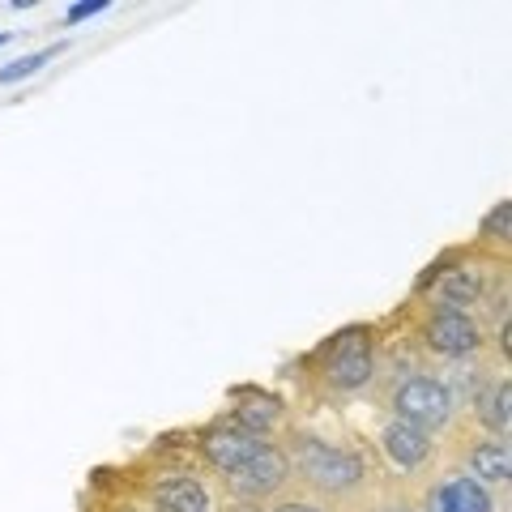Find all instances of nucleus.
I'll list each match as a JSON object with an SVG mask.
<instances>
[{
    "label": "nucleus",
    "instance_id": "1",
    "mask_svg": "<svg viewBox=\"0 0 512 512\" xmlns=\"http://www.w3.org/2000/svg\"><path fill=\"white\" fill-rule=\"evenodd\" d=\"M295 466L320 491H350L363 478V461L355 453H346L338 444H325V440H312V436H303L295 444Z\"/></svg>",
    "mask_w": 512,
    "mask_h": 512
},
{
    "label": "nucleus",
    "instance_id": "2",
    "mask_svg": "<svg viewBox=\"0 0 512 512\" xmlns=\"http://www.w3.org/2000/svg\"><path fill=\"white\" fill-rule=\"evenodd\" d=\"M201 448H205V461H210L222 478H231V474L248 470V466H256V461H265V457L278 453V448L265 444L261 436H248V431L227 427V423H218V427L205 431Z\"/></svg>",
    "mask_w": 512,
    "mask_h": 512
},
{
    "label": "nucleus",
    "instance_id": "3",
    "mask_svg": "<svg viewBox=\"0 0 512 512\" xmlns=\"http://www.w3.org/2000/svg\"><path fill=\"white\" fill-rule=\"evenodd\" d=\"M393 406H397V419L436 431V427L448 423V414H453V393H448L440 380H431V376H410V380H402Z\"/></svg>",
    "mask_w": 512,
    "mask_h": 512
},
{
    "label": "nucleus",
    "instance_id": "4",
    "mask_svg": "<svg viewBox=\"0 0 512 512\" xmlns=\"http://www.w3.org/2000/svg\"><path fill=\"white\" fill-rule=\"evenodd\" d=\"M372 346H367L363 329H346L329 342V363H325V380L333 389H359V384L372 380Z\"/></svg>",
    "mask_w": 512,
    "mask_h": 512
},
{
    "label": "nucleus",
    "instance_id": "5",
    "mask_svg": "<svg viewBox=\"0 0 512 512\" xmlns=\"http://www.w3.org/2000/svg\"><path fill=\"white\" fill-rule=\"evenodd\" d=\"M423 338L440 355H470L478 346V325L470 312H431L423 325Z\"/></svg>",
    "mask_w": 512,
    "mask_h": 512
},
{
    "label": "nucleus",
    "instance_id": "6",
    "mask_svg": "<svg viewBox=\"0 0 512 512\" xmlns=\"http://www.w3.org/2000/svg\"><path fill=\"white\" fill-rule=\"evenodd\" d=\"M380 440H384V453H389V461H393L397 470H423L427 461H431V436H427L423 427L406 423V419L384 423Z\"/></svg>",
    "mask_w": 512,
    "mask_h": 512
},
{
    "label": "nucleus",
    "instance_id": "7",
    "mask_svg": "<svg viewBox=\"0 0 512 512\" xmlns=\"http://www.w3.org/2000/svg\"><path fill=\"white\" fill-rule=\"evenodd\" d=\"M431 512H491V495L474 478L453 474L431 491Z\"/></svg>",
    "mask_w": 512,
    "mask_h": 512
},
{
    "label": "nucleus",
    "instance_id": "8",
    "mask_svg": "<svg viewBox=\"0 0 512 512\" xmlns=\"http://www.w3.org/2000/svg\"><path fill=\"white\" fill-rule=\"evenodd\" d=\"M154 504H158V512H210V495H205L197 478L175 474L154 487Z\"/></svg>",
    "mask_w": 512,
    "mask_h": 512
},
{
    "label": "nucleus",
    "instance_id": "9",
    "mask_svg": "<svg viewBox=\"0 0 512 512\" xmlns=\"http://www.w3.org/2000/svg\"><path fill=\"white\" fill-rule=\"evenodd\" d=\"M427 295L440 303L436 312H466L470 303L483 295V282H478L470 269H453V274H444L440 282H431V291H427Z\"/></svg>",
    "mask_w": 512,
    "mask_h": 512
},
{
    "label": "nucleus",
    "instance_id": "10",
    "mask_svg": "<svg viewBox=\"0 0 512 512\" xmlns=\"http://www.w3.org/2000/svg\"><path fill=\"white\" fill-rule=\"evenodd\" d=\"M470 474L474 483H508L512 478V453L508 440H483L470 448Z\"/></svg>",
    "mask_w": 512,
    "mask_h": 512
},
{
    "label": "nucleus",
    "instance_id": "11",
    "mask_svg": "<svg viewBox=\"0 0 512 512\" xmlns=\"http://www.w3.org/2000/svg\"><path fill=\"white\" fill-rule=\"evenodd\" d=\"M278 419H282V402L274 393H248L235 410V423H239V431H248V436H261V431H269Z\"/></svg>",
    "mask_w": 512,
    "mask_h": 512
},
{
    "label": "nucleus",
    "instance_id": "12",
    "mask_svg": "<svg viewBox=\"0 0 512 512\" xmlns=\"http://www.w3.org/2000/svg\"><path fill=\"white\" fill-rule=\"evenodd\" d=\"M478 414H483V423L491 431H500V440H508V427H512V389H508V380L483 389V397H478Z\"/></svg>",
    "mask_w": 512,
    "mask_h": 512
},
{
    "label": "nucleus",
    "instance_id": "13",
    "mask_svg": "<svg viewBox=\"0 0 512 512\" xmlns=\"http://www.w3.org/2000/svg\"><path fill=\"white\" fill-rule=\"evenodd\" d=\"M60 52V47H47V52H35V56H22V60H13V64H5V69H0V82H22V77H30V73H39L47 60H52Z\"/></svg>",
    "mask_w": 512,
    "mask_h": 512
},
{
    "label": "nucleus",
    "instance_id": "14",
    "mask_svg": "<svg viewBox=\"0 0 512 512\" xmlns=\"http://www.w3.org/2000/svg\"><path fill=\"white\" fill-rule=\"evenodd\" d=\"M508 214H512V205L508 201H500V205H495V210L487 214V235H500V239H508Z\"/></svg>",
    "mask_w": 512,
    "mask_h": 512
},
{
    "label": "nucleus",
    "instance_id": "15",
    "mask_svg": "<svg viewBox=\"0 0 512 512\" xmlns=\"http://www.w3.org/2000/svg\"><path fill=\"white\" fill-rule=\"evenodd\" d=\"M107 9V0H86V5H73L69 9V22H86L90 13H103Z\"/></svg>",
    "mask_w": 512,
    "mask_h": 512
},
{
    "label": "nucleus",
    "instance_id": "16",
    "mask_svg": "<svg viewBox=\"0 0 512 512\" xmlns=\"http://www.w3.org/2000/svg\"><path fill=\"white\" fill-rule=\"evenodd\" d=\"M274 512H320V508H312V504H278Z\"/></svg>",
    "mask_w": 512,
    "mask_h": 512
},
{
    "label": "nucleus",
    "instance_id": "17",
    "mask_svg": "<svg viewBox=\"0 0 512 512\" xmlns=\"http://www.w3.org/2000/svg\"><path fill=\"white\" fill-rule=\"evenodd\" d=\"M0 43H9V35H5V30H0Z\"/></svg>",
    "mask_w": 512,
    "mask_h": 512
}]
</instances>
